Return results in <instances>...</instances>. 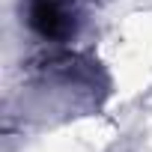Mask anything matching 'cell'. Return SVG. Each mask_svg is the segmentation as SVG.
Listing matches in <instances>:
<instances>
[{
	"label": "cell",
	"instance_id": "cell-1",
	"mask_svg": "<svg viewBox=\"0 0 152 152\" xmlns=\"http://www.w3.org/2000/svg\"><path fill=\"white\" fill-rule=\"evenodd\" d=\"M27 24L42 39H66L75 30V15L60 3V0H30Z\"/></svg>",
	"mask_w": 152,
	"mask_h": 152
}]
</instances>
